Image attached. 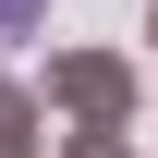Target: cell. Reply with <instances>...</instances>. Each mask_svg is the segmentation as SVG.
Masks as SVG:
<instances>
[{
    "instance_id": "1",
    "label": "cell",
    "mask_w": 158,
    "mask_h": 158,
    "mask_svg": "<svg viewBox=\"0 0 158 158\" xmlns=\"http://www.w3.org/2000/svg\"><path fill=\"white\" fill-rule=\"evenodd\" d=\"M12 24H37V0H0V37H12Z\"/></svg>"
}]
</instances>
